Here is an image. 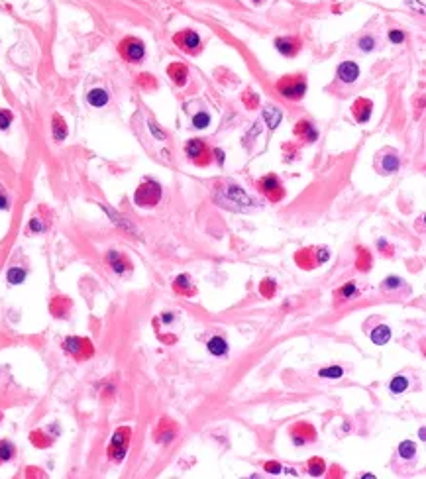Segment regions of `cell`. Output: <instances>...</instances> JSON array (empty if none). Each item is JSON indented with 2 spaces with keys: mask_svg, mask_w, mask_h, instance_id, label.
I'll return each instance as SVG.
<instances>
[{
  "mask_svg": "<svg viewBox=\"0 0 426 479\" xmlns=\"http://www.w3.org/2000/svg\"><path fill=\"white\" fill-rule=\"evenodd\" d=\"M277 90L289 100H301L307 94V79L303 75H287L277 82Z\"/></svg>",
  "mask_w": 426,
  "mask_h": 479,
  "instance_id": "6da1fadb",
  "label": "cell"
},
{
  "mask_svg": "<svg viewBox=\"0 0 426 479\" xmlns=\"http://www.w3.org/2000/svg\"><path fill=\"white\" fill-rule=\"evenodd\" d=\"M130 438H132V428L130 426H122L114 432L112 440H110V446H108V458L112 462H122L126 452H128V446H130Z\"/></svg>",
  "mask_w": 426,
  "mask_h": 479,
  "instance_id": "7a4b0ae2",
  "label": "cell"
},
{
  "mask_svg": "<svg viewBox=\"0 0 426 479\" xmlns=\"http://www.w3.org/2000/svg\"><path fill=\"white\" fill-rule=\"evenodd\" d=\"M218 200L224 204V206H230V208H246L248 204H252V199L244 193V189H240L238 185H226L220 193H218Z\"/></svg>",
  "mask_w": 426,
  "mask_h": 479,
  "instance_id": "3957f363",
  "label": "cell"
},
{
  "mask_svg": "<svg viewBox=\"0 0 426 479\" xmlns=\"http://www.w3.org/2000/svg\"><path fill=\"white\" fill-rule=\"evenodd\" d=\"M161 199V187L155 183V181H146L138 187L136 195H134V200L138 206H155Z\"/></svg>",
  "mask_w": 426,
  "mask_h": 479,
  "instance_id": "277c9868",
  "label": "cell"
},
{
  "mask_svg": "<svg viewBox=\"0 0 426 479\" xmlns=\"http://www.w3.org/2000/svg\"><path fill=\"white\" fill-rule=\"evenodd\" d=\"M63 350H65L67 354H71L75 359H79V361L88 359V358L94 354L92 344H90L86 338H79V336H69V338H65V342H63Z\"/></svg>",
  "mask_w": 426,
  "mask_h": 479,
  "instance_id": "5b68a950",
  "label": "cell"
},
{
  "mask_svg": "<svg viewBox=\"0 0 426 479\" xmlns=\"http://www.w3.org/2000/svg\"><path fill=\"white\" fill-rule=\"evenodd\" d=\"M289 436H291L295 446H305L307 442L316 440V430L310 422H297L289 428Z\"/></svg>",
  "mask_w": 426,
  "mask_h": 479,
  "instance_id": "8992f818",
  "label": "cell"
},
{
  "mask_svg": "<svg viewBox=\"0 0 426 479\" xmlns=\"http://www.w3.org/2000/svg\"><path fill=\"white\" fill-rule=\"evenodd\" d=\"M257 187H259V191H261L271 202H279V200L285 197L283 185H281V181H279L275 175H267V177L259 179Z\"/></svg>",
  "mask_w": 426,
  "mask_h": 479,
  "instance_id": "52a82bcc",
  "label": "cell"
},
{
  "mask_svg": "<svg viewBox=\"0 0 426 479\" xmlns=\"http://www.w3.org/2000/svg\"><path fill=\"white\" fill-rule=\"evenodd\" d=\"M120 53H122L124 59H128L132 63H138L146 55V45L140 40H136V38H128V40H124L120 43Z\"/></svg>",
  "mask_w": 426,
  "mask_h": 479,
  "instance_id": "ba28073f",
  "label": "cell"
},
{
  "mask_svg": "<svg viewBox=\"0 0 426 479\" xmlns=\"http://www.w3.org/2000/svg\"><path fill=\"white\" fill-rule=\"evenodd\" d=\"M187 156L191 158V161H194L198 165H208L210 163V152H208V148L204 146L202 140H189Z\"/></svg>",
  "mask_w": 426,
  "mask_h": 479,
  "instance_id": "9c48e42d",
  "label": "cell"
},
{
  "mask_svg": "<svg viewBox=\"0 0 426 479\" xmlns=\"http://www.w3.org/2000/svg\"><path fill=\"white\" fill-rule=\"evenodd\" d=\"M175 43H177V45H181V47H183L187 53L194 55V53L198 51V47H200V38H198V34H196V32L185 30L183 34H177V36H175Z\"/></svg>",
  "mask_w": 426,
  "mask_h": 479,
  "instance_id": "30bf717a",
  "label": "cell"
},
{
  "mask_svg": "<svg viewBox=\"0 0 426 479\" xmlns=\"http://www.w3.org/2000/svg\"><path fill=\"white\" fill-rule=\"evenodd\" d=\"M106 261L110 263L112 271H114V273H118V275H122V273H126V271H130V269H132L130 259H128V257H126L122 251H116V249H110V251H108Z\"/></svg>",
  "mask_w": 426,
  "mask_h": 479,
  "instance_id": "8fae6325",
  "label": "cell"
},
{
  "mask_svg": "<svg viewBox=\"0 0 426 479\" xmlns=\"http://www.w3.org/2000/svg\"><path fill=\"white\" fill-rule=\"evenodd\" d=\"M357 77H359V67H357V63H353V61H344V63H340V67H338V79H340L344 84H351V82H355Z\"/></svg>",
  "mask_w": 426,
  "mask_h": 479,
  "instance_id": "7c38bea8",
  "label": "cell"
},
{
  "mask_svg": "<svg viewBox=\"0 0 426 479\" xmlns=\"http://www.w3.org/2000/svg\"><path fill=\"white\" fill-rule=\"evenodd\" d=\"M371 108H373V104H371L367 98H357V100L353 102V106H351L353 118H355L359 124L367 122V120H369V116H371Z\"/></svg>",
  "mask_w": 426,
  "mask_h": 479,
  "instance_id": "4fadbf2b",
  "label": "cell"
},
{
  "mask_svg": "<svg viewBox=\"0 0 426 479\" xmlns=\"http://www.w3.org/2000/svg\"><path fill=\"white\" fill-rule=\"evenodd\" d=\"M275 47L279 49V53L291 57V55H297V51L301 49V41L297 38H277Z\"/></svg>",
  "mask_w": 426,
  "mask_h": 479,
  "instance_id": "5bb4252c",
  "label": "cell"
},
{
  "mask_svg": "<svg viewBox=\"0 0 426 479\" xmlns=\"http://www.w3.org/2000/svg\"><path fill=\"white\" fill-rule=\"evenodd\" d=\"M49 311L55 319H65L71 311V301L67 297H53L49 303Z\"/></svg>",
  "mask_w": 426,
  "mask_h": 479,
  "instance_id": "9a60e30c",
  "label": "cell"
},
{
  "mask_svg": "<svg viewBox=\"0 0 426 479\" xmlns=\"http://www.w3.org/2000/svg\"><path fill=\"white\" fill-rule=\"evenodd\" d=\"M173 289H175V293H179L181 297H194L196 295V289H194V285L191 283V277L189 275H179L177 279H175V283H173Z\"/></svg>",
  "mask_w": 426,
  "mask_h": 479,
  "instance_id": "2e32d148",
  "label": "cell"
},
{
  "mask_svg": "<svg viewBox=\"0 0 426 479\" xmlns=\"http://www.w3.org/2000/svg\"><path fill=\"white\" fill-rule=\"evenodd\" d=\"M175 434H177V428H175V424L171 422V420H167V418H161V422H159V426H157V430H155V438L159 440V442H171L173 438H175Z\"/></svg>",
  "mask_w": 426,
  "mask_h": 479,
  "instance_id": "e0dca14e",
  "label": "cell"
},
{
  "mask_svg": "<svg viewBox=\"0 0 426 479\" xmlns=\"http://www.w3.org/2000/svg\"><path fill=\"white\" fill-rule=\"evenodd\" d=\"M297 263L303 267V269H314L316 265H318V261H316V251L312 249V247H309V249H301L299 253H297Z\"/></svg>",
  "mask_w": 426,
  "mask_h": 479,
  "instance_id": "ac0fdd59",
  "label": "cell"
},
{
  "mask_svg": "<svg viewBox=\"0 0 426 479\" xmlns=\"http://www.w3.org/2000/svg\"><path fill=\"white\" fill-rule=\"evenodd\" d=\"M167 73H169V77L177 86H185V82L189 79V69L183 63H171Z\"/></svg>",
  "mask_w": 426,
  "mask_h": 479,
  "instance_id": "d6986e66",
  "label": "cell"
},
{
  "mask_svg": "<svg viewBox=\"0 0 426 479\" xmlns=\"http://www.w3.org/2000/svg\"><path fill=\"white\" fill-rule=\"evenodd\" d=\"M206 348H208V352H210L212 356H216V358H222V356L228 354V342H226L222 336H212V338L208 340Z\"/></svg>",
  "mask_w": 426,
  "mask_h": 479,
  "instance_id": "ffe728a7",
  "label": "cell"
},
{
  "mask_svg": "<svg viewBox=\"0 0 426 479\" xmlns=\"http://www.w3.org/2000/svg\"><path fill=\"white\" fill-rule=\"evenodd\" d=\"M389 340H391V330H389L387 324H379V326H375V328L371 330V342H373V344L383 346V344H387Z\"/></svg>",
  "mask_w": 426,
  "mask_h": 479,
  "instance_id": "44dd1931",
  "label": "cell"
},
{
  "mask_svg": "<svg viewBox=\"0 0 426 479\" xmlns=\"http://www.w3.org/2000/svg\"><path fill=\"white\" fill-rule=\"evenodd\" d=\"M86 100H88L90 106L100 108V106H104V104L108 102V92H106L104 88H92V90L86 94Z\"/></svg>",
  "mask_w": 426,
  "mask_h": 479,
  "instance_id": "7402d4cb",
  "label": "cell"
},
{
  "mask_svg": "<svg viewBox=\"0 0 426 479\" xmlns=\"http://www.w3.org/2000/svg\"><path fill=\"white\" fill-rule=\"evenodd\" d=\"M281 118H283V114H281V110H279L277 106H267V108L263 110V120L267 122V126H269L271 130H275V128L279 126Z\"/></svg>",
  "mask_w": 426,
  "mask_h": 479,
  "instance_id": "603a6c76",
  "label": "cell"
},
{
  "mask_svg": "<svg viewBox=\"0 0 426 479\" xmlns=\"http://www.w3.org/2000/svg\"><path fill=\"white\" fill-rule=\"evenodd\" d=\"M295 134H297V136H303L307 142H314V140H316V130H314L312 124L307 122V120H301V122L297 124Z\"/></svg>",
  "mask_w": 426,
  "mask_h": 479,
  "instance_id": "cb8c5ba5",
  "label": "cell"
},
{
  "mask_svg": "<svg viewBox=\"0 0 426 479\" xmlns=\"http://www.w3.org/2000/svg\"><path fill=\"white\" fill-rule=\"evenodd\" d=\"M53 138L55 142H63L67 138V126H65V120L57 114L53 116Z\"/></svg>",
  "mask_w": 426,
  "mask_h": 479,
  "instance_id": "d4e9b609",
  "label": "cell"
},
{
  "mask_svg": "<svg viewBox=\"0 0 426 479\" xmlns=\"http://www.w3.org/2000/svg\"><path fill=\"white\" fill-rule=\"evenodd\" d=\"M399 456L403 460H413L417 456V444L413 440H405L399 444Z\"/></svg>",
  "mask_w": 426,
  "mask_h": 479,
  "instance_id": "484cf974",
  "label": "cell"
},
{
  "mask_svg": "<svg viewBox=\"0 0 426 479\" xmlns=\"http://www.w3.org/2000/svg\"><path fill=\"white\" fill-rule=\"evenodd\" d=\"M26 269H22V267H10L8 269V273H6V279H8V283H12V285H20V283H24L26 281Z\"/></svg>",
  "mask_w": 426,
  "mask_h": 479,
  "instance_id": "4316f807",
  "label": "cell"
},
{
  "mask_svg": "<svg viewBox=\"0 0 426 479\" xmlns=\"http://www.w3.org/2000/svg\"><path fill=\"white\" fill-rule=\"evenodd\" d=\"M407 387H409L407 377H405V375H395L393 381H391V385H389V391H391L393 395H401V393L407 391Z\"/></svg>",
  "mask_w": 426,
  "mask_h": 479,
  "instance_id": "83f0119b",
  "label": "cell"
},
{
  "mask_svg": "<svg viewBox=\"0 0 426 479\" xmlns=\"http://www.w3.org/2000/svg\"><path fill=\"white\" fill-rule=\"evenodd\" d=\"M14 454H16L14 444H12V442H8V440H0V464L10 462V460L14 458Z\"/></svg>",
  "mask_w": 426,
  "mask_h": 479,
  "instance_id": "f1b7e54d",
  "label": "cell"
},
{
  "mask_svg": "<svg viewBox=\"0 0 426 479\" xmlns=\"http://www.w3.org/2000/svg\"><path fill=\"white\" fill-rule=\"evenodd\" d=\"M30 440H32V444H34L36 448H47V446H51V438L45 436L41 430H34V432L30 434Z\"/></svg>",
  "mask_w": 426,
  "mask_h": 479,
  "instance_id": "f546056e",
  "label": "cell"
},
{
  "mask_svg": "<svg viewBox=\"0 0 426 479\" xmlns=\"http://www.w3.org/2000/svg\"><path fill=\"white\" fill-rule=\"evenodd\" d=\"M381 169H383V173H395V171L399 169V158H397L395 154L385 156V158L381 160Z\"/></svg>",
  "mask_w": 426,
  "mask_h": 479,
  "instance_id": "4dcf8cb0",
  "label": "cell"
},
{
  "mask_svg": "<svg viewBox=\"0 0 426 479\" xmlns=\"http://www.w3.org/2000/svg\"><path fill=\"white\" fill-rule=\"evenodd\" d=\"M324 470H326V464H324L320 458H312V460L309 462V474H310L312 478H320V476L324 474Z\"/></svg>",
  "mask_w": 426,
  "mask_h": 479,
  "instance_id": "1f68e13d",
  "label": "cell"
},
{
  "mask_svg": "<svg viewBox=\"0 0 426 479\" xmlns=\"http://www.w3.org/2000/svg\"><path fill=\"white\" fill-rule=\"evenodd\" d=\"M355 265H357L361 271H367V269L371 267V255H369V251H365L363 247H359V249H357V261H355Z\"/></svg>",
  "mask_w": 426,
  "mask_h": 479,
  "instance_id": "d6a6232c",
  "label": "cell"
},
{
  "mask_svg": "<svg viewBox=\"0 0 426 479\" xmlns=\"http://www.w3.org/2000/svg\"><path fill=\"white\" fill-rule=\"evenodd\" d=\"M403 285H405V281H403V279H399V277H389V279H385V281H383L381 291H383V293H393V291L401 289Z\"/></svg>",
  "mask_w": 426,
  "mask_h": 479,
  "instance_id": "836d02e7",
  "label": "cell"
},
{
  "mask_svg": "<svg viewBox=\"0 0 426 479\" xmlns=\"http://www.w3.org/2000/svg\"><path fill=\"white\" fill-rule=\"evenodd\" d=\"M342 375H344V369L338 367V365H332V367H326V369L318 371V377H322V379H340Z\"/></svg>",
  "mask_w": 426,
  "mask_h": 479,
  "instance_id": "e575fe53",
  "label": "cell"
},
{
  "mask_svg": "<svg viewBox=\"0 0 426 479\" xmlns=\"http://www.w3.org/2000/svg\"><path fill=\"white\" fill-rule=\"evenodd\" d=\"M357 295V289H355V283H346L344 287H342L340 291L336 293V297H340L342 301H349V299H353Z\"/></svg>",
  "mask_w": 426,
  "mask_h": 479,
  "instance_id": "d590c367",
  "label": "cell"
},
{
  "mask_svg": "<svg viewBox=\"0 0 426 479\" xmlns=\"http://www.w3.org/2000/svg\"><path fill=\"white\" fill-rule=\"evenodd\" d=\"M275 291H277V285H275L273 279H265V281L259 285V293H261L265 299H271V297L275 295Z\"/></svg>",
  "mask_w": 426,
  "mask_h": 479,
  "instance_id": "8d00e7d4",
  "label": "cell"
},
{
  "mask_svg": "<svg viewBox=\"0 0 426 479\" xmlns=\"http://www.w3.org/2000/svg\"><path fill=\"white\" fill-rule=\"evenodd\" d=\"M193 124H194V128L202 130V128H206V126L210 124V116H208L206 112H198V114L193 118Z\"/></svg>",
  "mask_w": 426,
  "mask_h": 479,
  "instance_id": "74e56055",
  "label": "cell"
},
{
  "mask_svg": "<svg viewBox=\"0 0 426 479\" xmlns=\"http://www.w3.org/2000/svg\"><path fill=\"white\" fill-rule=\"evenodd\" d=\"M359 47H361V51H373L375 49V40L365 36V38L359 40Z\"/></svg>",
  "mask_w": 426,
  "mask_h": 479,
  "instance_id": "f35d334b",
  "label": "cell"
},
{
  "mask_svg": "<svg viewBox=\"0 0 426 479\" xmlns=\"http://www.w3.org/2000/svg\"><path fill=\"white\" fill-rule=\"evenodd\" d=\"M12 122V114L8 110H0V130H6Z\"/></svg>",
  "mask_w": 426,
  "mask_h": 479,
  "instance_id": "ab89813d",
  "label": "cell"
},
{
  "mask_svg": "<svg viewBox=\"0 0 426 479\" xmlns=\"http://www.w3.org/2000/svg\"><path fill=\"white\" fill-rule=\"evenodd\" d=\"M389 40H391L393 43H403V41H405V34H403L401 30H391V32H389Z\"/></svg>",
  "mask_w": 426,
  "mask_h": 479,
  "instance_id": "60d3db41",
  "label": "cell"
},
{
  "mask_svg": "<svg viewBox=\"0 0 426 479\" xmlns=\"http://www.w3.org/2000/svg\"><path fill=\"white\" fill-rule=\"evenodd\" d=\"M265 470H267L269 474H281V464H277V462H267V464H265Z\"/></svg>",
  "mask_w": 426,
  "mask_h": 479,
  "instance_id": "b9f144b4",
  "label": "cell"
},
{
  "mask_svg": "<svg viewBox=\"0 0 426 479\" xmlns=\"http://www.w3.org/2000/svg\"><path fill=\"white\" fill-rule=\"evenodd\" d=\"M30 228L34 230V232H41L43 230V224L38 220V218H32V222H30Z\"/></svg>",
  "mask_w": 426,
  "mask_h": 479,
  "instance_id": "7bdbcfd3",
  "label": "cell"
},
{
  "mask_svg": "<svg viewBox=\"0 0 426 479\" xmlns=\"http://www.w3.org/2000/svg\"><path fill=\"white\" fill-rule=\"evenodd\" d=\"M246 104H248L250 108H256V94H254V92H248V94H246Z\"/></svg>",
  "mask_w": 426,
  "mask_h": 479,
  "instance_id": "ee69618b",
  "label": "cell"
},
{
  "mask_svg": "<svg viewBox=\"0 0 426 479\" xmlns=\"http://www.w3.org/2000/svg\"><path fill=\"white\" fill-rule=\"evenodd\" d=\"M161 320H163L165 324H171V322L175 320V317H173V313H163V315H161Z\"/></svg>",
  "mask_w": 426,
  "mask_h": 479,
  "instance_id": "f6af8a7d",
  "label": "cell"
},
{
  "mask_svg": "<svg viewBox=\"0 0 426 479\" xmlns=\"http://www.w3.org/2000/svg\"><path fill=\"white\" fill-rule=\"evenodd\" d=\"M150 128H152V132H154V134H155V136H157V138H165V134H161V132H159V130H157V126H155V124H154V122H152V124H150Z\"/></svg>",
  "mask_w": 426,
  "mask_h": 479,
  "instance_id": "bcb514c9",
  "label": "cell"
},
{
  "mask_svg": "<svg viewBox=\"0 0 426 479\" xmlns=\"http://www.w3.org/2000/svg\"><path fill=\"white\" fill-rule=\"evenodd\" d=\"M6 208H8V200H6V197L0 195V210H6Z\"/></svg>",
  "mask_w": 426,
  "mask_h": 479,
  "instance_id": "7dc6e473",
  "label": "cell"
},
{
  "mask_svg": "<svg viewBox=\"0 0 426 479\" xmlns=\"http://www.w3.org/2000/svg\"><path fill=\"white\" fill-rule=\"evenodd\" d=\"M0 420H2V412H0Z\"/></svg>",
  "mask_w": 426,
  "mask_h": 479,
  "instance_id": "c3c4849f",
  "label": "cell"
}]
</instances>
